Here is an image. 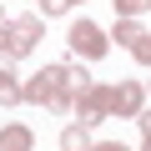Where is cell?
Returning a JSON list of instances; mask_svg holds the SVG:
<instances>
[{
    "mask_svg": "<svg viewBox=\"0 0 151 151\" xmlns=\"http://www.w3.org/2000/svg\"><path fill=\"white\" fill-rule=\"evenodd\" d=\"M65 81H70V70H60V65H55V70H45V76H40V81H35L25 96L45 101V106H60V101H65Z\"/></svg>",
    "mask_w": 151,
    "mask_h": 151,
    "instance_id": "6da1fadb",
    "label": "cell"
},
{
    "mask_svg": "<svg viewBox=\"0 0 151 151\" xmlns=\"http://www.w3.org/2000/svg\"><path fill=\"white\" fill-rule=\"evenodd\" d=\"M70 45H76V50H86V55H106V40H101V30H96L91 20H81V25L70 30Z\"/></svg>",
    "mask_w": 151,
    "mask_h": 151,
    "instance_id": "7a4b0ae2",
    "label": "cell"
},
{
    "mask_svg": "<svg viewBox=\"0 0 151 151\" xmlns=\"http://www.w3.org/2000/svg\"><path fill=\"white\" fill-rule=\"evenodd\" d=\"M25 146H30L25 131H5V141H0V151H25Z\"/></svg>",
    "mask_w": 151,
    "mask_h": 151,
    "instance_id": "3957f363",
    "label": "cell"
},
{
    "mask_svg": "<svg viewBox=\"0 0 151 151\" xmlns=\"http://www.w3.org/2000/svg\"><path fill=\"white\" fill-rule=\"evenodd\" d=\"M15 96H20V91L10 86V70H0V101H15Z\"/></svg>",
    "mask_w": 151,
    "mask_h": 151,
    "instance_id": "277c9868",
    "label": "cell"
},
{
    "mask_svg": "<svg viewBox=\"0 0 151 151\" xmlns=\"http://www.w3.org/2000/svg\"><path fill=\"white\" fill-rule=\"evenodd\" d=\"M146 5H151V0H116V10H126V15H141Z\"/></svg>",
    "mask_w": 151,
    "mask_h": 151,
    "instance_id": "5b68a950",
    "label": "cell"
},
{
    "mask_svg": "<svg viewBox=\"0 0 151 151\" xmlns=\"http://www.w3.org/2000/svg\"><path fill=\"white\" fill-rule=\"evenodd\" d=\"M136 55H141V60H151V35H141V40H136Z\"/></svg>",
    "mask_w": 151,
    "mask_h": 151,
    "instance_id": "8992f818",
    "label": "cell"
},
{
    "mask_svg": "<svg viewBox=\"0 0 151 151\" xmlns=\"http://www.w3.org/2000/svg\"><path fill=\"white\" fill-rule=\"evenodd\" d=\"M141 131H146V151H151V116H141Z\"/></svg>",
    "mask_w": 151,
    "mask_h": 151,
    "instance_id": "52a82bcc",
    "label": "cell"
},
{
    "mask_svg": "<svg viewBox=\"0 0 151 151\" xmlns=\"http://www.w3.org/2000/svg\"><path fill=\"white\" fill-rule=\"evenodd\" d=\"M101 151H126V146H101Z\"/></svg>",
    "mask_w": 151,
    "mask_h": 151,
    "instance_id": "ba28073f",
    "label": "cell"
}]
</instances>
